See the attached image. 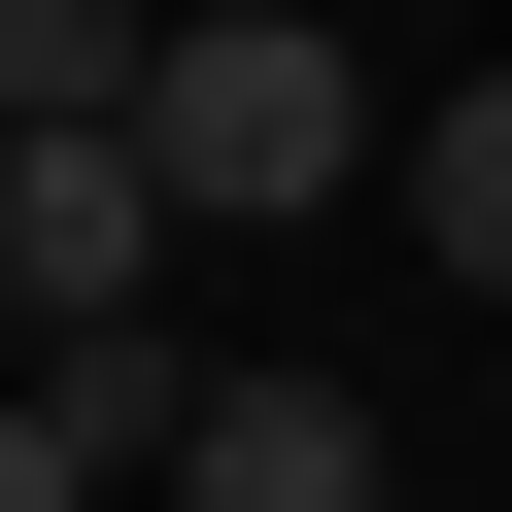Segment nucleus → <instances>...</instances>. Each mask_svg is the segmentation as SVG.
I'll use <instances>...</instances> for the list:
<instances>
[{
    "label": "nucleus",
    "mask_w": 512,
    "mask_h": 512,
    "mask_svg": "<svg viewBox=\"0 0 512 512\" xmlns=\"http://www.w3.org/2000/svg\"><path fill=\"white\" fill-rule=\"evenodd\" d=\"M171 137H0V308H35V342H103V308H171Z\"/></svg>",
    "instance_id": "3"
},
{
    "label": "nucleus",
    "mask_w": 512,
    "mask_h": 512,
    "mask_svg": "<svg viewBox=\"0 0 512 512\" xmlns=\"http://www.w3.org/2000/svg\"><path fill=\"white\" fill-rule=\"evenodd\" d=\"M171 444H205V342L171 308H103V342L0 376V512H171Z\"/></svg>",
    "instance_id": "2"
},
{
    "label": "nucleus",
    "mask_w": 512,
    "mask_h": 512,
    "mask_svg": "<svg viewBox=\"0 0 512 512\" xmlns=\"http://www.w3.org/2000/svg\"><path fill=\"white\" fill-rule=\"evenodd\" d=\"M137 137H171V205H205V239H274V205L410 171V103L308 35V0H171V103H137Z\"/></svg>",
    "instance_id": "1"
},
{
    "label": "nucleus",
    "mask_w": 512,
    "mask_h": 512,
    "mask_svg": "<svg viewBox=\"0 0 512 512\" xmlns=\"http://www.w3.org/2000/svg\"><path fill=\"white\" fill-rule=\"evenodd\" d=\"M376 205H410V274H478V308H512V69H444V103H410V171H376Z\"/></svg>",
    "instance_id": "5"
},
{
    "label": "nucleus",
    "mask_w": 512,
    "mask_h": 512,
    "mask_svg": "<svg viewBox=\"0 0 512 512\" xmlns=\"http://www.w3.org/2000/svg\"><path fill=\"white\" fill-rule=\"evenodd\" d=\"M171 512H410V478H376V410H342V376H205Z\"/></svg>",
    "instance_id": "4"
}]
</instances>
